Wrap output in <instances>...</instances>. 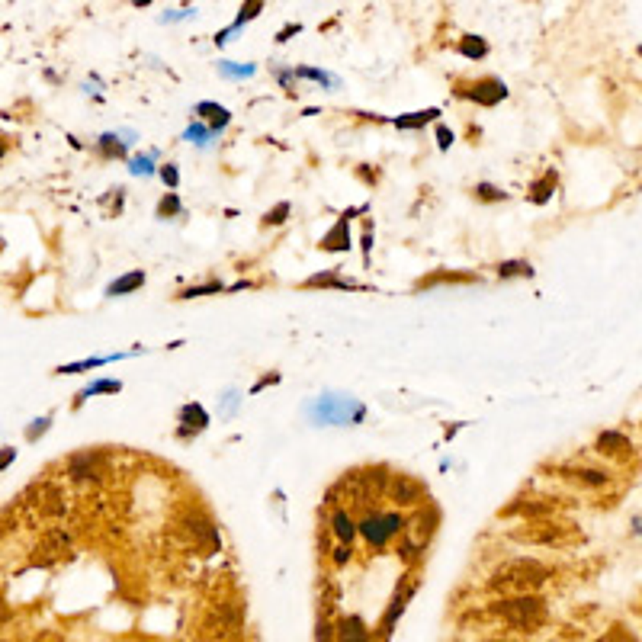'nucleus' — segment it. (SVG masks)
Listing matches in <instances>:
<instances>
[{
    "label": "nucleus",
    "instance_id": "obj_45",
    "mask_svg": "<svg viewBox=\"0 0 642 642\" xmlns=\"http://www.w3.org/2000/svg\"><path fill=\"white\" fill-rule=\"evenodd\" d=\"M639 55H642V49H639Z\"/></svg>",
    "mask_w": 642,
    "mask_h": 642
},
{
    "label": "nucleus",
    "instance_id": "obj_22",
    "mask_svg": "<svg viewBox=\"0 0 642 642\" xmlns=\"http://www.w3.org/2000/svg\"><path fill=\"white\" fill-rule=\"evenodd\" d=\"M132 353H138V350H132ZM132 353H109V357H90V360H81V363L61 366L58 372H87V370H96V366H103V363H113V360H126V357H132Z\"/></svg>",
    "mask_w": 642,
    "mask_h": 642
},
{
    "label": "nucleus",
    "instance_id": "obj_43",
    "mask_svg": "<svg viewBox=\"0 0 642 642\" xmlns=\"http://www.w3.org/2000/svg\"><path fill=\"white\" fill-rule=\"evenodd\" d=\"M132 4H135V6H148V4H151V0H132Z\"/></svg>",
    "mask_w": 642,
    "mask_h": 642
},
{
    "label": "nucleus",
    "instance_id": "obj_12",
    "mask_svg": "<svg viewBox=\"0 0 642 642\" xmlns=\"http://www.w3.org/2000/svg\"><path fill=\"white\" fill-rule=\"evenodd\" d=\"M145 270H128V273H122L119 280H113L106 286V295L109 299H116V295H128V292H135V289H141L145 286Z\"/></svg>",
    "mask_w": 642,
    "mask_h": 642
},
{
    "label": "nucleus",
    "instance_id": "obj_11",
    "mask_svg": "<svg viewBox=\"0 0 642 642\" xmlns=\"http://www.w3.org/2000/svg\"><path fill=\"white\" fill-rule=\"evenodd\" d=\"M514 536L520 539V543H559V526L556 524H530L526 530H517Z\"/></svg>",
    "mask_w": 642,
    "mask_h": 642
},
{
    "label": "nucleus",
    "instance_id": "obj_1",
    "mask_svg": "<svg viewBox=\"0 0 642 642\" xmlns=\"http://www.w3.org/2000/svg\"><path fill=\"white\" fill-rule=\"evenodd\" d=\"M546 578H549V571H546L539 562H533V559H517V562L501 565V569L491 575L488 588L501 591V594H530V591H536Z\"/></svg>",
    "mask_w": 642,
    "mask_h": 642
},
{
    "label": "nucleus",
    "instance_id": "obj_7",
    "mask_svg": "<svg viewBox=\"0 0 642 642\" xmlns=\"http://www.w3.org/2000/svg\"><path fill=\"white\" fill-rule=\"evenodd\" d=\"M459 93L479 103V106H498L501 100H507V87L498 77H479L475 83H469V90H459Z\"/></svg>",
    "mask_w": 642,
    "mask_h": 642
},
{
    "label": "nucleus",
    "instance_id": "obj_26",
    "mask_svg": "<svg viewBox=\"0 0 642 642\" xmlns=\"http://www.w3.org/2000/svg\"><path fill=\"white\" fill-rule=\"evenodd\" d=\"M183 138H186V141H196V145H203V148H205L212 138H215V132H212L209 126H203V122H193V126L183 132Z\"/></svg>",
    "mask_w": 642,
    "mask_h": 642
},
{
    "label": "nucleus",
    "instance_id": "obj_17",
    "mask_svg": "<svg viewBox=\"0 0 642 642\" xmlns=\"http://www.w3.org/2000/svg\"><path fill=\"white\" fill-rule=\"evenodd\" d=\"M456 51H459L462 58H469V61H482V58L488 55V42L482 36H462Z\"/></svg>",
    "mask_w": 642,
    "mask_h": 642
},
{
    "label": "nucleus",
    "instance_id": "obj_19",
    "mask_svg": "<svg viewBox=\"0 0 642 642\" xmlns=\"http://www.w3.org/2000/svg\"><path fill=\"white\" fill-rule=\"evenodd\" d=\"M331 530H334V536H337L340 543H353V536H357V524H353V517L347 511H334Z\"/></svg>",
    "mask_w": 642,
    "mask_h": 642
},
{
    "label": "nucleus",
    "instance_id": "obj_8",
    "mask_svg": "<svg viewBox=\"0 0 642 642\" xmlns=\"http://www.w3.org/2000/svg\"><path fill=\"white\" fill-rule=\"evenodd\" d=\"M177 421H180V430L177 434L183 437H196V434H203L205 427H209V414H205V408L199 402H186L183 408L177 411Z\"/></svg>",
    "mask_w": 642,
    "mask_h": 642
},
{
    "label": "nucleus",
    "instance_id": "obj_40",
    "mask_svg": "<svg viewBox=\"0 0 642 642\" xmlns=\"http://www.w3.org/2000/svg\"><path fill=\"white\" fill-rule=\"evenodd\" d=\"M273 382H280V376H276V372H273V376H263L260 382H257V385H254V389H250V392H260L263 385H273Z\"/></svg>",
    "mask_w": 642,
    "mask_h": 642
},
{
    "label": "nucleus",
    "instance_id": "obj_16",
    "mask_svg": "<svg viewBox=\"0 0 642 642\" xmlns=\"http://www.w3.org/2000/svg\"><path fill=\"white\" fill-rule=\"evenodd\" d=\"M96 151H100V158H106V160L126 158V141H122V135L106 132V135H100V141H96Z\"/></svg>",
    "mask_w": 642,
    "mask_h": 642
},
{
    "label": "nucleus",
    "instance_id": "obj_13",
    "mask_svg": "<svg viewBox=\"0 0 642 642\" xmlns=\"http://www.w3.org/2000/svg\"><path fill=\"white\" fill-rule=\"evenodd\" d=\"M260 10H263V0H244V4H241V13H238V19H235V23H231L225 32H218V36H215V45H225V42H228L231 32H238L244 23H250V19H254Z\"/></svg>",
    "mask_w": 642,
    "mask_h": 642
},
{
    "label": "nucleus",
    "instance_id": "obj_37",
    "mask_svg": "<svg viewBox=\"0 0 642 642\" xmlns=\"http://www.w3.org/2000/svg\"><path fill=\"white\" fill-rule=\"evenodd\" d=\"M222 404H225V408H222V414H225V417L235 414V408H238V392H235V389L225 392V395H222Z\"/></svg>",
    "mask_w": 642,
    "mask_h": 642
},
{
    "label": "nucleus",
    "instance_id": "obj_41",
    "mask_svg": "<svg viewBox=\"0 0 642 642\" xmlns=\"http://www.w3.org/2000/svg\"><path fill=\"white\" fill-rule=\"evenodd\" d=\"M292 32H299V23H292V26H286V29L280 32V36H276V42H286L289 36H292Z\"/></svg>",
    "mask_w": 642,
    "mask_h": 642
},
{
    "label": "nucleus",
    "instance_id": "obj_32",
    "mask_svg": "<svg viewBox=\"0 0 642 642\" xmlns=\"http://www.w3.org/2000/svg\"><path fill=\"white\" fill-rule=\"evenodd\" d=\"M295 77H308V81L327 83V87H334V83H337L331 74H325V71H318V68H295Z\"/></svg>",
    "mask_w": 642,
    "mask_h": 642
},
{
    "label": "nucleus",
    "instance_id": "obj_31",
    "mask_svg": "<svg viewBox=\"0 0 642 642\" xmlns=\"http://www.w3.org/2000/svg\"><path fill=\"white\" fill-rule=\"evenodd\" d=\"M344 639H370V633L363 629V620L360 616H350V620H344Z\"/></svg>",
    "mask_w": 642,
    "mask_h": 642
},
{
    "label": "nucleus",
    "instance_id": "obj_35",
    "mask_svg": "<svg viewBox=\"0 0 642 642\" xmlns=\"http://www.w3.org/2000/svg\"><path fill=\"white\" fill-rule=\"evenodd\" d=\"M160 180H164L170 190H177V183H180V170H177V164H160Z\"/></svg>",
    "mask_w": 642,
    "mask_h": 642
},
{
    "label": "nucleus",
    "instance_id": "obj_34",
    "mask_svg": "<svg viewBox=\"0 0 642 642\" xmlns=\"http://www.w3.org/2000/svg\"><path fill=\"white\" fill-rule=\"evenodd\" d=\"M49 424H51V417H36V421H32L29 427H26V440H29V443H36L39 437H42L45 430H49Z\"/></svg>",
    "mask_w": 642,
    "mask_h": 642
},
{
    "label": "nucleus",
    "instance_id": "obj_14",
    "mask_svg": "<svg viewBox=\"0 0 642 642\" xmlns=\"http://www.w3.org/2000/svg\"><path fill=\"white\" fill-rule=\"evenodd\" d=\"M96 462H100V453H77L74 459H71V479L77 482H87V479H96Z\"/></svg>",
    "mask_w": 642,
    "mask_h": 642
},
{
    "label": "nucleus",
    "instance_id": "obj_33",
    "mask_svg": "<svg viewBox=\"0 0 642 642\" xmlns=\"http://www.w3.org/2000/svg\"><path fill=\"white\" fill-rule=\"evenodd\" d=\"M286 218H289V203H276L273 209L263 215V225H273V228H276V225H282Z\"/></svg>",
    "mask_w": 642,
    "mask_h": 642
},
{
    "label": "nucleus",
    "instance_id": "obj_3",
    "mask_svg": "<svg viewBox=\"0 0 642 642\" xmlns=\"http://www.w3.org/2000/svg\"><path fill=\"white\" fill-rule=\"evenodd\" d=\"M308 414H312L315 424H360L366 417V404L350 395L325 392L308 404Z\"/></svg>",
    "mask_w": 642,
    "mask_h": 642
},
{
    "label": "nucleus",
    "instance_id": "obj_6",
    "mask_svg": "<svg viewBox=\"0 0 642 642\" xmlns=\"http://www.w3.org/2000/svg\"><path fill=\"white\" fill-rule=\"evenodd\" d=\"M360 212H366V205L344 212V215H340L337 222H334L331 228L325 231V238L318 241V248H321V250H327V254H344V250H350V218H353V215H360Z\"/></svg>",
    "mask_w": 642,
    "mask_h": 642
},
{
    "label": "nucleus",
    "instance_id": "obj_20",
    "mask_svg": "<svg viewBox=\"0 0 642 642\" xmlns=\"http://www.w3.org/2000/svg\"><path fill=\"white\" fill-rule=\"evenodd\" d=\"M116 392H122L119 379H96V382H90L87 389L77 395V404H83L87 398H93V395H116Z\"/></svg>",
    "mask_w": 642,
    "mask_h": 642
},
{
    "label": "nucleus",
    "instance_id": "obj_4",
    "mask_svg": "<svg viewBox=\"0 0 642 642\" xmlns=\"http://www.w3.org/2000/svg\"><path fill=\"white\" fill-rule=\"evenodd\" d=\"M357 533H363V539L370 546H385L392 536L404 533V517L402 514H385V511H372L366 514L363 520L357 524Z\"/></svg>",
    "mask_w": 642,
    "mask_h": 642
},
{
    "label": "nucleus",
    "instance_id": "obj_29",
    "mask_svg": "<svg viewBox=\"0 0 642 642\" xmlns=\"http://www.w3.org/2000/svg\"><path fill=\"white\" fill-rule=\"evenodd\" d=\"M128 173H135V177H148V173H154V151L151 154H138V158L128 160Z\"/></svg>",
    "mask_w": 642,
    "mask_h": 642
},
{
    "label": "nucleus",
    "instance_id": "obj_30",
    "mask_svg": "<svg viewBox=\"0 0 642 642\" xmlns=\"http://www.w3.org/2000/svg\"><path fill=\"white\" fill-rule=\"evenodd\" d=\"M218 74L225 77H250L254 64H235V61H218Z\"/></svg>",
    "mask_w": 642,
    "mask_h": 642
},
{
    "label": "nucleus",
    "instance_id": "obj_21",
    "mask_svg": "<svg viewBox=\"0 0 642 642\" xmlns=\"http://www.w3.org/2000/svg\"><path fill=\"white\" fill-rule=\"evenodd\" d=\"M552 190H556V173L552 170H546L539 180H533L530 183V203H536V205H543L546 199L552 196Z\"/></svg>",
    "mask_w": 642,
    "mask_h": 642
},
{
    "label": "nucleus",
    "instance_id": "obj_5",
    "mask_svg": "<svg viewBox=\"0 0 642 642\" xmlns=\"http://www.w3.org/2000/svg\"><path fill=\"white\" fill-rule=\"evenodd\" d=\"M417 571H404L402 578H398V584H395V591H392V601H389V607H385V613H382V620H379V636H392V629H395V623L402 620V613L408 610V601L414 597V591H417Z\"/></svg>",
    "mask_w": 642,
    "mask_h": 642
},
{
    "label": "nucleus",
    "instance_id": "obj_23",
    "mask_svg": "<svg viewBox=\"0 0 642 642\" xmlns=\"http://www.w3.org/2000/svg\"><path fill=\"white\" fill-rule=\"evenodd\" d=\"M498 276H501V280H517V276L530 280V276H533V267H530L526 260H501V263H498Z\"/></svg>",
    "mask_w": 642,
    "mask_h": 642
},
{
    "label": "nucleus",
    "instance_id": "obj_2",
    "mask_svg": "<svg viewBox=\"0 0 642 642\" xmlns=\"http://www.w3.org/2000/svg\"><path fill=\"white\" fill-rule=\"evenodd\" d=\"M494 613L511 629H520V633H536L546 623L543 601L533 594H514V597H507V601H498L494 603Z\"/></svg>",
    "mask_w": 642,
    "mask_h": 642
},
{
    "label": "nucleus",
    "instance_id": "obj_15",
    "mask_svg": "<svg viewBox=\"0 0 642 642\" xmlns=\"http://www.w3.org/2000/svg\"><path fill=\"white\" fill-rule=\"evenodd\" d=\"M363 289L360 282H353V280H344V276H337L334 270H327V273H315V276H308L305 280V289Z\"/></svg>",
    "mask_w": 642,
    "mask_h": 642
},
{
    "label": "nucleus",
    "instance_id": "obj_42",
    "mask_svg": "<svg viewBox=\"0 0 642 642\" xmlns=\"http://www.w3.org/2000/svg\"><path fill=\"white\" fill-rule=\"evenodd\" d=\"M370 248H372V231H366V235H363V250H366V254H370Z\"/></svg>",
    "mask_w": 642,
    "mask_h": 642
},
{
    "label": "nucleus",
    "instance_id": "obj_25",
    "mask_svg": "<svg viewBox=\"0 0 642 642\" xmlns=\"http://www.w3.org/2000/svg\"><path fill=\"white\" fill-rule=\"evenodd\" d=\"M597 449H601V453H620V449H629V440L623 434H613V430H607V434L597 440Z\"/></svg>",
    "mask_w": 642,
    "mask_h": 642
},
{
    "label": "nucleus",
    "instance_id": "obj_18",
    "mask_svg": "<svg viewBox=\"0 0 642 642\" xmlns=\"http://www.w3.org/2000/svg\"><path fill=\"white\" fill-rule=\"evenodd\" d=\"M440 116V109L430 106V109H417V113H404L395 119V128H424L427 122H434Z\"/></svg>",
    "mask_w": 642,
    "mask_h": 642
},
{
    "label": "nucleus",
    "instance_id": "obj_28",
    "mask_svg": "<svg viewBox=\"0 0 642 642\" xmlns=\"http://www.w3.org/2000/svg\"><path fill=\"white\" fill-rule=\"evenodd\" d=\"M218 292H225V286L222 282H203V286H190V289H183L180 292V299H196V295H218Z\"/></svg>",
    "mask_w": 642,
    "mask_h": 642
},
{
    "label": "nucleus",
    "instance_id": "obj_39",
    "mask_svg": "<svg viewBox=\"0 0 642 642\" xmlns=\"http://www.w3.org/2000/svg\"><path fill=\"white\" fill-rule=\"evenodd\" d=\"M13 459H16V449H10V447H4V449H0V472H4V469L10 466Z\"/></svg>",
    "mask_w": 642,
    "mask_h": 642
},
{
    "label": "nucleus",
    "instance_id": "obj_44",
    "mask_svg": "<svg viewBox=\"0 0 642 642\" xmlns=\"http://www.w3.org/2000/svg\"><path fill=\"white\" fill-rule=\"evenodd\" d=\"M4 154H6V145H4V141H0V160H4Z\"/></svg>",
    "mask_w": 642,
    "mask_h": 642
},
{
    "label": "nucleus",
    "instance_id": "obj_36",
    "mask_svg": "<svg viewBox=\"0 0 642 642\" xmlns=\"http://www.w3.org/2000/svg\"><path fill=\"white\" fill-rule=\"evenodd\" d=\"M453 141H456V135L449 132L443 122H437V148H440V151H449V145H453Z\"/></svg>",
    "mask_w": 642,
    "mask_h": 642
},
{
    "label": "nucleus",
    "instance_id": "obj_38",
    "mask_svg": "<svg viewBox=\"0 0 642 642\" xmlns=\"http://www.w3.org/2000/svg\"><path fill=\"white\" fill-rule=\"evenodd\" d=\"M347 559H350V543H340L337 549H334V562H337V565H344Z\"/></svg>",
    "mask_w": 642,
    "mask_h": 642
},
{
    "label": "nucleus",
    "instance_id": "obj_27",
    "mask_svg": "<svg viewBox=\"0 0 642 642\" xmlns=\"http://www.w3.org/2000/svg\"><path fill=\"white\" fill-rule=\"evenodd\" d=\"M180 212H183V205H180V196L177 193H167L164 199H160L158 203V218H173V215H180Z\"/></svg>",
    "mask_w": 642,
    "mask_h": 642
},
{
    "label": "nucleus",
    "instance_id": "obj_24",
    "mask_svg": "<svg viewBox=\"0 0 642 642\" xmlns=\"http://www.w3.org/2000/svg\"><path fill=\"white\" fill-rule=\"evenodd\" d=\"M475 199L479 203H504L507 199V193L501 190V186H494V183H475Z\"/></svg>",
    "mask_w": 642,
    "mask_h": 642
},
{
    "label": "nucleus",
    "instance_id": "obj_9",
    "mask_svg": "<svg viewBox=\"0 0 642 642\" xmlns=\"http://www.w3.org/2000/svg\"><path fill=\"white\" fill-rule=\"evenodd\" d=\"M392 498L402 501V504H417L424 498V485L411 475H392V485H389Z\"/></svg>",
    "mask_w": 642,
    "mask_h": 642
},
{
    "label": "nucleus",
    "instance_id": "obj_10",
    "mask_svg": "<svg viewBox=\"0 0 642 642\" xmlns=\"http://www.w3.org/2000/svg\"><path fill=\"white\" fill-rule=\"evenodd\" d=\"M196 116L212 128V132H222V128L231 122V113H228V109L218 106V103H209V100L196 103Z\"/></svg>",
    "mask_w": 642,
    "mask_h": 642
}]
</instances>
